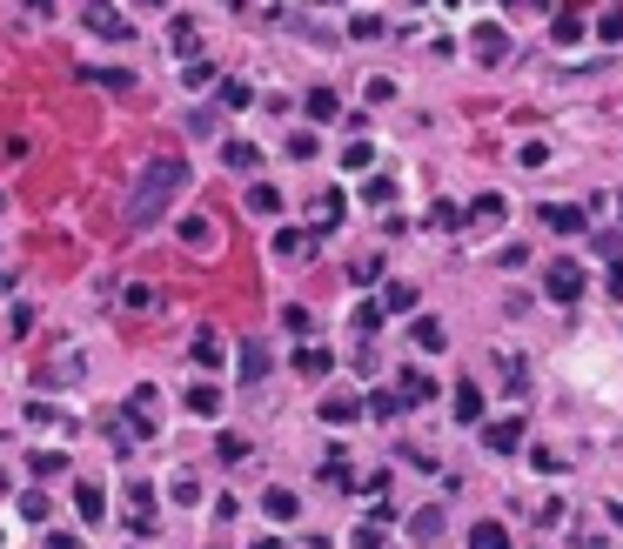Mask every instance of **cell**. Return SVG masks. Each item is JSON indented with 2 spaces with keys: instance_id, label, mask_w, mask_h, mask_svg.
<instances>
[{
  "instance_id": "obj_1",
  "label": "cell",
  "mask_w": 623,
  "mask_h": 549,
  "mask_svg": "<svg viewBox=\"0 0 623 549\" xmlns=\"http://www.w3.org/2000/svg\"><path fill=\"white\" fill-rule=\"evenodd\" d=\"M181 188H188V161H181V154H155V161L141 168V181L128 188V201H121V221H128L134 235H141V228H155V221L175 208Z\"/></svg>"
},
{
  "instance_id": "obj_2",
  "label": "cell",
  "mask_w": 623,
  "mask_h": 549,
  "mask_svg": "<svg viewBox=\"0 0 623 549\" xmlns=\"http://www.w3.org/2000/svg\"><path fill=\"white\" fill-rule=\"evenodd\" d=\"M81 21H88V34H101V41H128L134 34L128 14H121L114 0H81Z\"/></svg>"
},
{
  "instance_id": "obj_3",
  "label": "cell",
  "mask_w": 623,
  "mask_h": 549,
  "mask_svg": "<svg viewBox=\"0 0 623 549\" xmlns=\"http://www.w3.org/2000/svg\"><path fill=\"white\" fill-rule=\"evenodd\" d=\"M543 288H550V302H583V262L557 255V262H550V275H543Z\"/></svg>"
},
{
  "instance_id": "obj_4",
  "label": "cell",
  "mask_w": 623,
  "mask_h": 549,
  "mask_svg": "<svg viewBox=\"0 0 623 549\" xmlns=\"http://www.w3.org/2000/svg\"><path fill=\"white\" fill-rule=\"evenodd\" d=\"M155 389H134V396H128V436L134 442H141V436H155V422H161V409H155Z\"/></svg>"
},
{
  "instance_id": "obj_5",
  "label": "cell",
  "mask_w": 623,
  "mask_h": 549,
  "mask_svg": "<svg viewBox=\"0 0 623 549\" xmlns=\"http://www.w3.org/2000/svg\"><path fill=\"white\" fill-rule=\"evenodd\" d=\"M483 449H490V456H516V449H523V416L483 422Z\"/></svg>"
},
{
  "instance_id": "obj_6",
  "label": "cell",
  "mask_w": 623,
  "mask_h": 549,
  "mask_svg": "<svg viewBox=\"0 0 623 549\" xmlns=\"http://www.w3.org/2000/svg\"><path fill=\"white\" fill-rule=\"evenodd\" d=\"M275 262H309L315 255V235H302V228H275Z\"/></svg>"
},
{
  "instance_id": "obj_7",
  "label": "cell",
  "mask_w": 623,
  "mask_h": 549,
  "mask_svg": "<svg viewBox=\"0 0 623 549\" xmlns=\"http://www.w3.org/2000/svg\"><path fill=\"white\" fill-rule=\"evenodd\" d=\"M469 47H476V61H483V67H496L503 54H510V34L490 21V27H476V34H469Z\"/></svg>"
},
{
  "instance_id": "obj_8",
  "label": "cell",
  "mask_w": 623,
  "mask_h": 549,
  "mask_svg": "<svg viewBox=\"0 0 623 549\" xmlns=\"http://www.w3.org/2000/svg\"><path fill=\"white\" fill-rule=\"evenodd\" d=\"M168 54H175L181 67L201 61V27H195V21H175V27H168Z\"/></svg>"
},
{
  "instance_id": "obj_9",
  "label": "cell",
  "mask_w": 623,
  "mask_h": 549,
  "mask_svg": "<svg viewBox=\"0 0 623 549\" xmlns=\"http://www.w3.org/2000/svg\"><path fill=\"white\" fill-rule=\"evenodd\" d=\"M342 215H349V201L335 195V188L315 195V242H329V228H342Z\"/></svg>"
},
{
  "instance_id": "obj_10",
  "label": "cell",
  "mask_w": 623,
  "mask_h": 549,
  "mask_svg": "<svg viewBox=\"0 0 623 549\" xmlns=\"http://www.w3.org/2000/svg\"><path fill=\"white\" fill-rule=\"evenodd\" d=\"M543 228H550V235H583V208H570V201H543Z\"/></svg>"
},
{
  "instance_id": "obj_11",
  "label": "cell",
  "mask_w": 623,
  "mask_h": 549,
  "mask_svg": "<svg viewBox=\"0 0 623 549\" xmlns=\"http://www.w3.org/2000/svg\"><path fill=\"white\" fill-rule=\"evenodd\" d=\"M389 389H396V396H402V409H409V402H436V382H429L423 369H402L396 382H389Z\"/></svg>"
},
{
  "instance_id": "obj_12",
  "label": "cell",
  "mask_w": 623,
  "mask_h": 549,
  "mask_svg": "<svg viewBox=\"0 0 623 549\" xmlns=\"http://www.w3.org/2000/svg\"><path fill=\"white\" fill-rule=\"evenodd\" d=\"M262 516H268V523H282V529H289L295 516H302V503H295V489H282V483H275V489L262 496Z\"/></svg>"
},
{
  "instance_id": "obj_13",
  "label": "cell",
  "mask_w": 623,
  "mask_h": 549,
  "mask_svg": "<svg viewBox=\"0 0 623 549\" xmlns=\"http://www.w3.org/2000/svg\"><path fill=\"white\" fill-rule=\"evenodd\" d=\"M416 302H423V295H416L409 282H389V288L376 295V315H416Z\"/></svg>"
},
{
  "instance_id": "obj_14",
  "label": "cell",
  "mask_w": 623,
  "mask_h": 549,
  "mask_svg": "<svg viewBox=\"0 0 623 549\" xmlns=\"http://www.w3.org/2000/svg\"><path fill=\"white\" fill-rule=\"evenodd\" d=\"M121 308H128V315H155V308H161V288L155 282H128V288H121Z\"/></svg>"
},
{
  "instance_id": "obj_15",
  "label": "cell",
  "mask_w": 623,
  "mask_h": 549,
  "mask_svg": "<svg viewBox=\"0 0 623 549\" xmlns=\"http://www.w3.org/2000/svg\"><path fill=\"white\" fill-rule=\"evenodd\" d=\"M443 523H449V509H443V503H429V509H416L409 536H416V543H436V536H443Z\"/></svg>"
},
{
  "instance_id": "obj_16",
  "label": "cell",
  "mask_w": 623,
  "mask_h": 549,
  "mask_svg": "<svg viewBox=\"0 0 623 549\" xmlns=\"http://www.w3.org/2000/svg\"><path fill=\"white\" fill-rule=\"evenodd\" d=\"M74 509H81V523H101V516H108V496H101V483H74Z\"/></svg>"
},
{
  "instance_id": "obj_17",
  "label": "cell",
  "mask_w": 623,
  "mask_h": 549,
  "mask_svg": "<svg viewBox=\"0 0 623 549\" xmlns=\"http://www.w3.org/2000/svg\"><path fill=\"white\" fill-rule=\"evenodd\" d=\"M81 81H94V88H108V94H128L134 88L128 67H81Z\"/></svg>"
},
{
  "instance_id": "obj_18",
  "label": "cell",
  "mask_w": 623,
  "mask_h": 549,
  "mask_svg": "<svg viewBox=\"0 0 623 549\" xmlns=\"http://www.w3.org/2000/svg\"><path fill=\"white\" fill-rule=\"evenodd\" d=\"M503 215H510V201H503V195H476V201H469V221H476V228H496Z\"/></svg>"
},
{
  "instance_id": "obj_19",
  "label": "cell",
  "mask_w": 623,
  "mask_h": 549,
  "mask_svg": "<svg viewBox=\"0 0 623 549\" xmlns=\"http://www.w3.org/2000/svg\"><path fill=\"white\" fill-rule=\"evenodd\" d=\"M449 409H456V422H483V389H476V382H456V402H449Z\"/></svg>"
},
{
  "instance_id": "obj_20",
  "label": "cell",
  "mask_w": 623,
  "mask_h": 549,
  "mask_svg": "<svg viewBox=\"0 0 623 549\" xmlns=\"http://www.w3.org/2000/svg\"><path fill=\"white\" fill-rule=\"evenodd\" d=\"M469 549H516V543H510V529L503 523H476L469 529Z\"/></svg>"
},
{
  "instance_id": "obj_21",
  "label": "cell",
  "mask_w": 623,
  "mask_h": 549,
  "mask_svg": "<svg viewBox=\"0 0 623 549\" xmlns=\"http://www.w3.org/2000/svg\"><path fill=\"white\" fill-rule=\"evenodd\" d=\"M356 416H362L356 396H329V402H322V422H329V429H342V422H356Z\"/></svg>"
},
{
  "instance_id": "obj_22",
  "label": "cell",
  "mask_w": 623,
  "mask_h": 549,
  "mask_svg": "<svg viewBox=\"0 0 623 549\" xmlns=\"http://www.w3.org/2000/svg\"><path fill=\"white\" fill-rule=\"evenodd\" d=\"M590 34H597L603 47H623V7H603V14H597V27H590Z\"/></svg>"
},
{
  "instance_id": "obj_23",
  "label": "cell",
  "mask_w": 623,
  "mask_h": 549,
  "mask_svg": "<svg viewBox=\"0 0 623 549\" xmlns=\"http://www.w3.org/2000/svg\"><path fill=\"white\" fill-rule=\"evenodd\" d=\"M409 342H416V349H443V322H436V315H416V322H409Z\"/></svg>"
},
{
  "instance_id": "obj_24",
  "label": "cell",
  "mask_w": 623,
  "mask_h": 549,
  "mask_svg": "<svg viewBox=\"0 0 623 549\" xmlns=\"http://www.w3.org/2000/svg\"><path fill=\"white\" fill-rule=\"evenodd\" d=\"M188 409H195V416H222V389H215V382H195V389H188Z\"/></svg>"
},
{
  "instance_id": "obj_25",
  "label": "cell",
  "mask_w": 623,
  "mask_h": 549,
  "mask_svg": "<svg viewBox=\"0 0 623 549\" xmlns=\"http://www.w3.org/2000/svg\"><path fill=\"white\" fill-rule=\"evenodd\" d=\"M342 114V94L335 88H309V121H335Z\"/></svg>"
},
{
  "instance_id": "obj_26",
  "label": "cell",
  "mask_w": 623,
  "mask_h": 549,
  "mask_svg": "<svg viewBox=\"0 0 623 549\" xmlns=\"http://www.w3.org/2000/svg\"><path fill=\"white\" fill-rule=\"evenodd\" d=\"M255 161H262V154H255V141H228V148H222V168H235V175H248Z\"/></svg>"
},
{
  "instance_id": "obj_27",
  "label": "cell",
  "mask_w": 623,
  "mask_h": 549,
  "mask_svg": "<svg viewBox=\"0 0 623 549\" xmlns=\"http://www.w3.org/2000/svg\"><path fill=\"white\" fill-rule=\"evenodd\" d=\"M362 402H369V416H376V422H396L402 416V396H396V389H376V396H362Z\"/></svg>"
},
{
  "instance_id": "obj_28",
  "label": "cell",
  "mask_w": 623,
  "mask_h": 549,
  "mask_svg": "<svg viewBox=\"0 0 623 549\" xmlns=\"http://www.w3.org/2000/svg\"><path fill=\"white\" fill-rule=\"evenodd\" d=\"M128 516H134V529L148 536V529H155V496H148V489H134V496H128Z\"/></svg>"
},
{
  "instance_id": "obj_29",
  "label": "cell",
  "mask_w": 623,
  "mask_h": 549,
  "mask_svg": "<svg viewBox=\"0 0 623 549\" xmlns=\"http://www.w3.org/2000/svg\"><path fill=\"white\" fill-rule=\"evenodd\" d=\"M268 375V349L262 342H242V382H262Z\"/></svg>"
},
{
  "instance_id": "obj_30",
  "label": "cell",
  "mask_w": 623,
  "mask_h": 549,
  "mask_svg": "<svg viewBox=\"0 0 623 549\" xmlns=\"http://www.w3.org/2000/svg\"><path fill=\"white\" fill-rule=\"evenodd\" d=\"M195 362H201V369H222V362H228L222 335H195Z\"/></svg>"
},
{
  "instance_id": "obj_31",
  "label": "cell",
  "mask_w": 623,
  "mask_h": 549,
  "mask_svg": "<svg viewBox=\"0 0 623 549\" xmlns=\"http://www.w3.org/2000/svg\"><path fill=\"white\" fill-rule=\"evenodd\" d=\"M362 201H369V208H389V201H396V181H389V175H369V181H362Z\"/></svg>"
},
{
  "instance_id": "obj_32",
  "label": "cell",
  "mask_w": 623,
  "mask_h": 549,
  "mask_svg": "<svg viewBox=\"0 0 623 549\" xmlns=\"http://www.w3.org/2000/svg\"><path fill=\"white\" fill-rule=\"evenodd\" d=\"M583 34H590V27L577 21V14H557V21H550V41L557 47H570V41H583Z\"/></svg>"
},
{
  "instance_id": "obj_33",
  "label": "cell",
  "mask_w": 623,
  "mask_h": 549,
  "mask_svg": "<svg viewBox=\"0 0 623 549\" xmlns=\"http://www.w3.org/2000/svg\"><path fill=\"white\" fill-rule=\"evenodd\" d=\"M215 456H222V462H248V436L222 429V436H215Z\"/></svg>"
},
{
  "instance_id": "obj_34",
  "label": "cell",
  "mask_w": 623,
  "mask_h": 549,
  "mask_svg": "<svg viewBox=\"0 0 623 549\" xmlns=\"http://www.w3.org/2000/svg\"><path fill=\"white\" fill-rule=\"evenodd\" d=\"M181 242H188V248H215V228H208L201 215H188V221H181Z\"/></svg>"
},
{
  "instance_id": "obj_35",
  "label": "cell",
  "mask_w": 623,
  "mask_h": 549,
  "mask_svg": "<svg viewBox=\"0 0 623 549\" xmlns=\"http://www.w3.org/2000/svg\"><path fill=\"white\" fill-rule=\"evenodd\" d=\"M27 469L47 483V476H61V469H67V456H54V449H34V456H27Z\"/></svg>"
},
{
  "instance_id": "obj_36",
  "label": "cell",
  "mask_w": 623,
  "mask_h": 549,
  "mask_svg": "<svg viewBox=\"0 0 623 549\" xmlns=\"http://www.w3.org/2000/svg\"><path fill=\"white\" fill-rule=\"evenodd\" d=\"M295 369H302V375H329L335 355H329V349H302V355H295Z\"/></svg>"
},
{
  "instance_id": "obj_37",
  "label": "cell",
  "mask_w": 623,
  "mask_h": 549,
  "mask_svg": "<svg viewBox=\"0 0 623 549\" xmlns=\"http://www.w3.org/2000/svg\"><path fill=\"white\" fill-rule=\"evenodd\" d=\"M248 215H282V195L275 188H248Z\"/></svg>"
},
{
  "instance_id": "obj_38",
  "label": "cell",
  "mask_w": 623,
  "mask_h": 549,
  "mask_svg": "<svg viewBox=\"0 0 623 549\" xmlns=\"http://www.w3.org/2000/svg\"><path fill=\"white\" fill-rule=\"evenodd\" d=\"M208 81H215V67H208V61H188V67H181V88H208Z\"/></svg>"
},
{
  "instance_id": "obj_39",
  "label": "cell",
  "mask_w": 623,
  "mask_h": 549,
  "mask_svg": "<svg viewBox=\"0 0 623 549\" xmlns=\"http://www.w3.org/2000/svg\"><path fill=\"white\" fill-rule=\"evenodd\" d=\"M47 509H54V503H47L41 489H27V496H21V516H27V523H47Z\"/></svg>"
},
{
  "instance_id": "obj_40",
  "label": "cell",
  "mask_w": 623,
  "mask_h": 549,
  "mask_svg": "<svg viewBox=\"0 0 623 549\" xmlns=\"http://www.w3.org/2000/svg\"><path fill=\"white\" fill-rule=\"evenodd\" d=\"M248 101H255L248 81H222V108H248Z\"/></svg>"
},
{
  "instance_id": "obj_41",
  "label": "cell",
  "mask_w": 623,
  "mask_h": 549,
  "mask_svg": "<svg viewBox=\"0 0 623 549\" xmlns=\"http://www.w3.org/2000/svg\"><path fill=\"white\" fill-rule=\"evenodd\" d=\"M369 161H376L369 141H349V148H342V168H369Z\"/></svg>"
},
{
  "instance_id": "obj_42",
  "label": "cell",
  "mask_w": 623,
  "mask_h": 549,
  "mask_svg": "<svg viewBox=\"0 0 623 549\" xmlns=\"http://www.w3.org/2000/svg\"><path fill=\"white\" fill-rule=\"evenodd\" d=\"M516 161H523V168H543V161H550V141H523Z\"/></svg>"
},
{
  "instance_id": "obj_43",
  "label": "cell",
  "mask_w": 623,
  "mask_h": 549,
  "mask_svg": "<svg viewBox=\"0 0 623 549\" xmlns=\"http://www.w3.org/2000/svg\"><path fill=\"white\" fill-rule=\"evenodd\" d=\"M456 221H463L456 201H436V208H429V228H456Z\"/></svg>"
},
{
  "instance_id": "obj_44",
  "label": "cell",
  "mask_w": 623,
  "mask_h": 549,
  "mask_svg": "<svg viewBox=\"0 0 623 549\" xmlns=\"http://www.w3.org/2000/svg\"><path fill=\"white\" fill-rule=\"evenodd\" d=\"M503 382H510L516 396H523V382H530V369H523V355H503Z\"/></svg>"
},
{
  "instance_id": "obj_45",
  "label": "cell",
  "mask_w": 623,
  "mask_h": 549,
  "mask_svg": "<svg viewBox=\"0 0 623 549\" xmlns=\"http://www.w3.org/2000/svg\"><path fill=\"white\" fill-rule=\"evenodd\" d=\"M322 483H329V489H349L356 476H349V462H322Z\"/></svg>"
},
{
  "instance_id": "obj_46",
  "label": "cell",
  "mask_w": 623,
  "mask_h": 549,
  "mask_svg": "<svg viewBox=\"0 0 623 549\" xmlns=\"http://www.w3.org/2000/svg\"><path fill=\"white\" fill-rule=\"evenodd\" d=\"M349 34H356V41H376L382 21H376V14H356V21H349Z\"/></svg>"
},
{
  "instance_id": "obj_47",
  "label": "cell",
  "mask_w": 623,
  "mask_h": 549,
  "mask_svg": "<svg viewBox=\"0 0 623 549\" xmlns=\"http://www.w3.org/2000/svg\"><path fill=\"white\" fill-rule=\"evenodd\" d=\"M349 549H382V529H376V523L356 529V536H349Z\"/></svg>"
},
{
  "instance_id": "obj_48",
  "label": "cell",
  "mask_w": 623,
  "mask_h": 549,
  "mask_svg": "<svg viewBox=\"0 0 623 549\" xmlns=\"http://www.w3.org/2000/svg\"><path fill=\"white\" fill-rule=\"evenodd\" d=\"M235 7H242V14H262V21L268 14H282V0H235Z\"/></svg>"
},
{
  "instance_id": "obj_49",
  "label": "cell",
  "mask_w": 623,
  "mask_h": 549,
  "mask_svg": "<svg viewBox=\"0 0 623 549\" xmlns=\"http://www.w3.org/2000/svg\"><path fill=\"white\" fill-rule=\"evenodd\" d=\"M610 295L623 302V262H610Z\"/></svg>"
},
{
  "instance_id": "obj_50",
  "label": "cell",
  "mask_w": 623,
  "mask_h": 549,
  "mask_svg": "<svg viewBox=\"0 0 623 549\" xmlns=\"http://www.w3.org/2000/svg\"><path fill=\"white\" fill-rule=\"evenodd\" d=\"M503 7H510V14H536V7H543V0H503Z\"/></svg>"
},
{
  "instance_id": "obj_51",
  "label": "cell",
  "mask_w": 623,
  "mask_h": 549,
  "mask_svg": "<svg viewBox=\"0 0 623 549\" xmlns=\"http://www.w3.org/2000/svg\"><path fill=\"white\" fill-rule=\"evenodd\" d=\"M47 549H81V543H74V536H61V529H54V536H47Z\"/></svg>"
},
{
  "instance_id": "obj_52",
  "label": "cell",
  "mask_w": 623,
  "mask_h": 549,
  "mask_svg": "<svg viewBox=\"0 0 623 549\" xmlns=\"http://www.w3.org/2000/svg\"><path fill=\"white\" fill-rule=\"evenodd\" d=\"M255 549H282V543H275V536H262V543H255Z\"/></svg>"
},
{
  "instance_id": "obj_53",
  "label": "cell",
  "mask_w": 623,
  "mask_h": 549,
  "mask_svg": "<svg viewBox=\"0 0 623 549\" xmlns=\"http://www.w3.org/2000/svg\"><path fill=\"white\" fill-rule=\"evenodd\" d=\"M134 7H161V0H134Z\"/></svg>"
},
{
  "instance_id": "obj_54",
  "label": "cell",
  "mask_w": 623,
  "mask_h": 549,
  "mask_svg": "<svg viewBox=\"0 0 623 549\" xmlns=\"http://www.w3.org/2000/svg\"><path fill=\"white\" fill-rule=\"evenodd\" d=\"M0 208H7V195H0Z\"/></svg>"
},
{
  "instance_id": "obj_55",
  "label": "cell",
  "mask_w": 623,
  "mask_h": 549,
  "mask_svg": "<svg viewBox=\"0 0 623 549\" xmlns=\"http://www.w3.org/2000/svg\"><path fill=\"white\" fill-rule=\"evenodd\" d=\"M0 543H7V536H0Z\"/></svg>"
}]
</instances>
